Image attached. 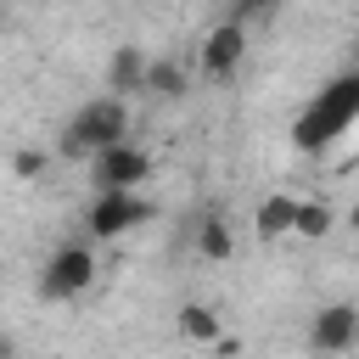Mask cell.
Returning <instances> with one entry per match:
<instances>
[{"label": "cell", "mask_w": 359, "mask_h": 359, "mask_svg": "<svg viewBox=\"0 0 359 359\" xmlns=\"http://www.w3.org/2000/svg\"><path fill=\"white\" fill-rule=\"evenodd\" d=\"M353 118H359V67L353 73H337L325 90H314V101L292 123V146L297 151H325L337 135L353 129Z\"/></svg>", "instance_id": "cell-1"}, {"label": "cell", "mask_w": 359, "mask_h": 359, "mask_svg": "<svg viewBox=\"0 0 359 359\" xmlns=\"http://www.w3.org/2000/svg\"><path fill=\"white\" fill-rule=\"evenodd\" d=\"M118 140H129V107L118 95H95L73 112V123L62 135V157H95Z\"/></svg>", "instance_id": "cell-2"}, {"label": "cell", "mask_w": 359, "mask_h": 359, "mask_svg": "<svg viewBox=\"0 0 359 359\" xmlns=\"http://www.w3.org/2000/svg\"><path fill=\"white\" fill-rule=\"evenodd\" d=\"M90 280H95V252L73 241V247H56V252L45 258V269H39V297H45V303H67V297L90 292Z\"/></svg>", "instance_id": "cell-3"}, {"label": "cell", "mask_w": 359, "mask_h": 359, "mask_svg": "<svg viewBox=\"0 0 359 359\" xmlns=\"http://www.w3.org/2000/svg\"><path fill=\"white\" fill-rule=\"evenodd\" d=\"M146 219H151V202L135 196V191H95L90 196V213H84V224H90L95 241H118V236H129Z\"/></svg>", "instance_id": "cell-4"}, {"label": "cell", "mask_w": 359, "mask_h": 359, "mask_svg": "<svg viewBox=\"0 0 359 359\" xmlns=\"http://www.w3.org/2000/svg\"><path fill=\"white\" fill-rule=\"evenodd\" d=\"M146 174H151V157L135 140H118V146H107V151L90 157V185L95 191H135Z\"/></svg>", "instance_id": "cell-5"}, {"label": "cell", "mask_w": 359, "mask_h": 359, "mask_svg": "<svg viewBox=\"0 0 359 359\" xmlns=\"http://www.w3.org/2000/svg\"><path fill=\"white\" fill-rule=\"evenodd\" d=\"M309 348H314V353H348V348H359V309H353V303H325V309H314V320H309Z\"/></svg>", "instance_id": "cell-6"}, {"label": "cell", "mask_w": 359, "mask_h": 359, "mask_svg": "<svg viewBox=\"0 0 359 359\" xmlns=\"http://www.w3.org/2000/svg\"><path fill=\"white\" fill-rule=\"evenodd\" d=\"M241 56H247V28H241V22L208 28V39H202V73H208V79H230V73L241 67Z\"/></svg>", "instance_id": "cell-7"}, {"label": "cell", "mask_w": 359, "mask_h": 359, "mask_svg": "<svg viewBox=\"0 0 359 359\" xmlns=\"http://www.w3.org/2000/svg\"><path fill=\"white\" fill-rule=\"evenodd\" d=\"M146 67H151V62H146V50H140V45H118V50H112V62H107V95H118V101H123V95L146 90Z\"/></svg>", "instance_id": "cell-8"}, {"label": "cell", "mask_w": 359, "mask_h": 359, "mask_svg": "<svg viewBox=\"0 0 359 359\" xmlns=\"http://www.w3.org/2000/svg\"><path fill=\"white\" fill-rule=\"evenodd\" d=\"M292 219H297V202L292 196H264L258 213H252V230L264 241H275V236H292Z\"/></svg>", "instance_id": "cell-9"}, {"label": "cell", "mask_w": 359, "mask_h": 359, "mask_svg": "<svg viewBox=\"0 0 359 359\" xmlns=\"http://www.w3.org/2000/svg\"><path fill=\"white\" fill-rule=\"evenodd\" d=\"M146 95H157V101H180L185 95V67L168 56V62H151L146 67Z\"/></svg>", "instance_id": "cell-10"}, {"label": "cell", "mask_w": 359, "mask_h": 359, "mask_svg": "<svg viewBox=\"0 0 359 359\" xmlns=\"http://www.w3.org/2000/svg\"><path fill=\"white\" fill-rule=\"evenodd\" d=\"M196 252H202V258H213V264L236 252V236H230V224H224L219 213H208V219L196 224Z\"/></svg>", "instance_id": "cell-11"}, {"label": "cell", "mask_w": 359, "mask_h": 359, "mask_svg": "<svg viewBox=\"0 0 359 359\" xmlns=\"http://www.w3.org/2000/svg\"><path fill=\"white\" fill-rule=\"evenodd\" d=\"M180 331H185L191 342H219V337H224V325H219V314H213L208 303H185V309H180Z\"/></svg>", "instance_id": "cell-12"}, {"label": "cell", "mask_w": 359, "mask_h": 359, "mask_svg": "<svg viewBox=\"0 0 359 359\" xmlns=\"http://www.w3.org/2000/svg\"><path fill=\"white\" fill-rule=\"evenodd\" d=\"M292 236H309V241H320V236H331V208H325V202H297V219H292Z\"/></svg>", "instance_id": "cell-13"}, {"label": "cell", "mask_w": 359, "mask_h": 359, "mask_svg": "<svg viewBox=\"0 0 359 359\" xmlns=\"http://www.w3.org/2000/svg\"><path fill=\"white\" fill-rule=\"evenodd\" d=\"M286 0H236V17L230 22H247V17H275Z\"/></svg>", "instance_id": "cell-14"}, {"label": "cell", "mask_w": 359, "mask_h": 359, "mask_svg": "<svg viewBox=\"0 0 359 359\" xmlns=\"http://www.w3.org/2000/svg\"><path fill=\"white\" fill-rule=\"evenodd\" d=\"M11 168H17L22 180H34V174L45 168V157H39V151H17V157H11Z\"/></svg>", "instance_id": "cell-15"}, {"label": "cell", "mask_w": 359, "mask_h": 359, "mask_svg": "<svg viewBox=\"0 0 359 359\" xmlns=\"http://www.w3.org/2000/svg\"><path fill=\"white\" fill-rule=\"evenodd\" d=\"M0 359H17V337H6V331H0Z\"/></svg>", "instance_id": "cell-16"}, {"label": "cell", "mask_w": 359, "mask_h": 359, "mask_svg": "<svg viewBox=\"0 0 359 359\" xmlns=\"http://www.w3.org/2000/svg\"><path fill=\"white\" fill-rule=\"evenodd\" d=\"M348 224H353V230H359V202H353V213H348Z\"/></svg>", "instance_id": "cell-17"}, {"label": "cell", "mask_w": 359, "mask_h": 359, "mask_svg": "<svg viewBox=\"0 0 359 359\" xmlns=\"http://www.w3.org/2000/svg\"><path fill=\"white\" fill-rule=\"evenodd\" d=\"M0 22H6V6H0Z\"/></svg>", "instance_id": "cell-18"}, {"label": "cell", "mask_w": 359, "mask_h": 359, "mask_svg": "<svg viewBox=\"0 0 359 359\" xmlns=\"http://www.w3.org/2000/svg\"><path fill=\"white\" fill-rule=\"evenodd\" d=\"M353 56H359V45H353Z\"/></svg>", "instance_id": "cell-19"}]
</instances>
